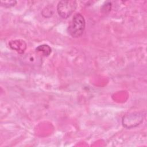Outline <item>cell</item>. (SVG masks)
Masks as SVG:
<instances>
[{
	"label": "cell",
	"mask_w": 147,
	"mask_h": 147,
	"mask_svg": "<svg viewBox=\"0 0 147 147\" xmlns=\"http://www.w3.org/2000/svg\"><path fill=\"white\" fill-rule=\"evenodd\" d=\"M85 26L86 21L84 17L80 13H77L73 16L72 21L68 26V33L72 37H79L83 34Z\"/></svg>",
	"instance_id": "1"
},
{
	"label": "cell",
	"mask_w": 147,
	"mask_h": 147,
	"mask_svg": "<svg viewBox=\"0 0 147 147\" xmlns=\"http://www.w3.org/2000/svg\"><path fill=\"white\" fill-rule=\"evenodd\" d=\"M76 7V2L75 1H61L57 4V11L61 18L67 19L75 10Z\"/></svg>",
	"instance_id": "2"
},
{
	"label": "cell",
	"mask_w": 147,
	"mask_h": 147,
	"mask_svg": "<svg viewBox=\"0 0 147 147\" xmlns=\"http://www.w3.org/2000/svg\"><path fill=\"white\" fill-rule=\"evenodd\" d=\"M143 119L144 115L141 113L133 112L124 115L122 123L125 127L130 129L138 126L143 122Z\"/></svg>",
	"instance_id": "3"
},
{
	"label": "cell",
	"mask_w": 147,
	"mask_h": 147,
	"mask_svg": "<svg viewBox=\"0 0 147 147\" xmlns=\"http://www.w3.org/2000/svg\"><path fill=\"white\" fill-rule=\"evenodd\" d=\"M9 45L12 49L16 51L19 53H23L26 48V44L21 40L10 41L9 42Z\"/></svg>",
	"instance_id": "4"
},
{
	"label": "cell",
	"mask_w": 147,
	"mask_h": 147,
	"mask_svg": "<svg viewBox=\"0 0 147 147\" xmlns=\"http://www.w3.org/2000/svg\"><path fill=\"white\" fill-rule=\"evenodd\" d=\"M36 51L38 52H41L44 56H48L52 52V49L48 45L42 44L38 45L36 48Z\"/></svg>",
	"instance_id": "5"
},
{
	"label": "cell",
	"mask_w": 147,
	"mask_h": 147,
	"mask_svg": "<svg viewBox=\"0 0 147 147\" xmlns=\"http://www.w3.org/2000/svg\"><path fill=\"white\" fill-rule=\"evenodd\" d=\"M16 3V1H1V5L7 8L14 6Z\"/></svg>",
	"instance_id": "6"
}]
</instances>
